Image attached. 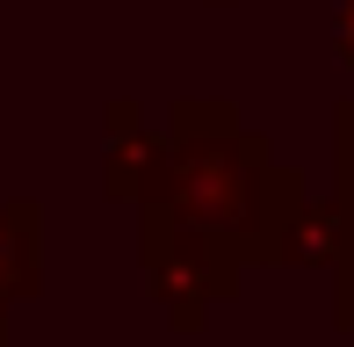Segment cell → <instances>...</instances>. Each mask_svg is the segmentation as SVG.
I'll return each mask as SVG.
<instances>
[{"instance_id":"1","label":"cell","mask_w":354,"mask_h":347,"mask_svg":"<svg viewBox=\"0 0 354 347\" xmlns=\"http://www.w3.org/2000/svg\"><path fill=\"white\" fill-rule=\"evenodd\" d=\"M347 37H354V15H347Z\"/></svg>"}]
</instances>
